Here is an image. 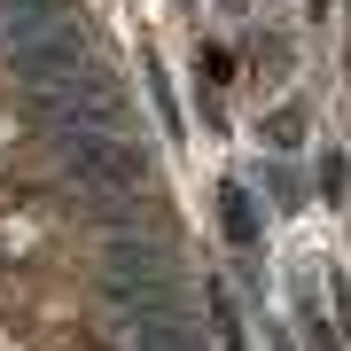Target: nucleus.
<instances>
[{"instance_id": "f257e3e1", "label": "nucleus", "mask_w": 351, "mask_h": 351, "mask_svg": "<svg viewBox=\"0 0 351 351\" xmlns=\"http://www.w3.org/2000/svg\"><path fill=\"white\" fill-rule=\"evenodd\" d=\"M63 164L71 180L101 203H133L149 188V149L141 141H117V133H94V125H63Z\"/></svg>"}, {"instance_id": "f03ea898", "label": "nucleus", "mask_w": 351, "mask_h": 351, "mask_svg": "<svg viewBox=\"0 0 351 351\" xmlns=\"http://www.w3.org/2000/svg\"><path fill=\"white\" fill-rule=\"evenodd\" d=\"M219 203H226V211H219V219H226V234H234L242 250H250V242H258V211H250V195H242V188H226Z\"/></svg>"}, {"instance_id": "7ed1b4c3", "label": "nucleus", "mask_w": 351, "mask_h": 351, "mask_svg": "<svg viewBox=\"0 0 351 351\" xmlns=\"http://www.w3.org/2000/svg\"><path fill=\"white\" fill-rule=\"evenodd\" d=\"M265 141H274V149H297V141H304V110H297V101L265 110Z\"/></svg>"}, {"instance_id": "20e7f679", "label": "nucleus", "mask_w": 351, "mask_h": 351, "mask_svg": "<svg viewBox=\"0 0 351 351\" xmlns=\"http://www.w3.org/2000/svg\"><path fill=\"white\" fill-rule=\"evenodd\" d=\"M226 71H234L226 47H195V78H203V86H226Z\"/></svg>"}, {"instance_id": "39448f33", "label": "nucleus", "mask_w": 351, "mask_h": 351, "mask_svg": "<svg viewBox=\"0 0 351 351\" xmlns=\"http://www.w3.org/2000/svg\"><path fill=\"white\" fill-rule=\"evenodd\" d=\"M320 195H328V203L343 195V156H328V164H320Z\"/></svg>"}, {"instance_id": "423d86ee", "label": "nucleus", "mask_w": 351, "mask_h": 351, "mask_svg": "<svg viewBox=\"0 0 351 351\" xmlns=\"http://www.w3.org/2000/svg\"><path fill=\"white\" fill-rule=\"evenodd\" d=\"M313 16H328V0H313Z\"/></svg>"}, {"instance_id": "0eeeda50", "label": "nucleus", "mask_w": 351, "mask_h": 351, "mask_svg": "<svg viewBox=\"0 0 351 351\" xmlns=\"http://www.w3.org/2000/svg\"><path fill=\"white\" fill-rule=\"evenodd\" d=\"M320 351H336V343H320Z\"/></svg>"}]
</instances>
